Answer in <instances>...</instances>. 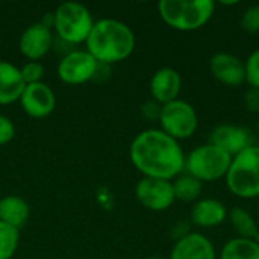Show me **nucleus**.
<instances>
[{"label": "nucleus", "instance_id": "nucleus-1", "mask_svg": "<svg viewBox=\"0 0 259 259\" xmlns=\"http://www.w3.org/2000/svg\"><path fill=\"white\" fill-rule=\"evenodd\" d=\"M129 158L143 178L173 181L185 168L182 147L161 129L140 132L131 143Z\"/></svg>", "mask_w": 259, "mask_h": 259}, {"label": "nucleus", "instance_id": "nucleus-2", "mask_svg": "<svg viewBox=\"0 0 259 259\" xmlns=\"http://www.w3.org/2000/svg\"><path fill=\"white\" fill-rule=\"evenodd\" d=\"M87 52L102 65H111L127 59L135 49V33L123 21L100 18L85 41Z\"/></svg>", "mask_w": 259, "mask_h": 259}, {"label": "nucleus", "instance_id": "nucleus-3", "mask_svg": "<svg viewBox=\"0 0 259 259\" xmlns=\"http://www.w3.org/2000/svg\"><path fill=\"white\" fill-rule=\"evenodd\" d=\"M158 11L164 23L176 30H196L205 26L214 14L211 0H161Z\"/></svg>", "mask_w": 259, "mask_h": 259}, {"label": "nucleus", "instance_id": "nucleus-4", "mask_svg": "<svg viewBox=\"0 0 259 259\" xmlns=\"http://www.w3.org/2000/svg\"><path fill=\"white\" fill-rule=\"evenodd\" d=\"M53 33L56 38L71 44H85L94 26V18L90 9L77 2L61 3L53 11Z\"/></svg>", "mask_w": 259, "mask_h": 259}, {"label": "nucleus", "instance_id": "nucleus-5", "mask_svg": "<svg viewBox=\"0 0 259 259\" xmlns=\"http://www.w3.org/2000/svg\"><path fill=\"white\" fill-rule=\"evenodd\" d=\"M226 184L237 197H259V146H250L232 158Z\"/></svg>", "mask_w": 259, "mask_h": 259}, {"label": "nucleus", "instance_id": "nucleus-6", "mask_svg": "<svg viewBox=\"0 0 259 259\" xmlns=\"http://www.w3.org/2000/svg\"><path fill=\"white\" fill-rule=\"evenodd\" d=\"M231 162V155L208 143L196 147L188 158H185V168L190 176L200 182H209L225 178L229 171Z\"/></svg>", "mask_w": 259, "mask_h": 259}, {"label": "nucleus", "instance_id": "nucleus-7", "mask_svg": "<svg viewBox=\"0 0 259 259\" xmlns=\"http://www.w3.org/2000/svg\"><path fill=\"white\" fill-rule=\"evenodd\" d=\"M158 121L161 124V131L176 141L190 138L199 124L196 109L188 102L181 99L162 105Z\"/></svg>", "mask_w": 259, "mask_h": 259}, {"label": "nucleus", "instance_id": "nucleus-8", "mask_svg": "<svg viewBox=\"0 0 259 259\" xmlns=\"http://www.w3.org/2000/svg\"><path fill=\"white\" fill-rule=\"evenodd\" d=\"M100 64L87 52L76 49L61 58L56 73L67 85H83L97 77Z\"/></svg>", "mask_w": 259, "mask_h": 259}, {"label": "nucleus", "instance_id": "nucleus-9", "mask_svg": "<svg viewBox=\"0 0 259 259\" xmlns=\"http://www.w3.org/2000/svg\"><path fill=\"white\" fill-rule=\"evenodd\" d=\"M135 197L146 209L155 212L168 209L176 200L173 191V182L164 179H155V178L140 179L135 187Z\"/></svg>", "mask_w": 259, "mask_h": 259}, {"label": "nucleus", "instance_id": "nucleus-10", "mask_svg": "<svg viewBox=\"0 0 259 259\" xmlns=\"http://www.w3.org/2000/svg\"><path fill=\"white\" fill-rule=\"evenodd\" d=\"M18 103L30 118H46L56 108V96L47 83L38 82L24 87Z\"/></svg>", "mask_w": 259, "mask_h": 259}, {"label": "nucleus", "instance_id": "nucleus-11", "mask_svg": "<svg viewBox=\"0 0 259 259\" xmlns=\"http://www.w3.org/2000/svg\"><path fill=\"white\" fill-rule=\"evenodd\" d=\"M55 33L52 29L44 24L32 23L27 26L18 39V50L27 61H39L42 59L53 46Z\"/></svg>", "mask_w": 259, "mask_h": 259}, {"label": "nucleus", "instance_id": "nucleus-12", "mask_svg": "<svg viewBox=\"0 0 259 259\" xmlns=\"http://www.w3.org/2000/svg\"><path fill=\"white\" fill-rule=\"evenodd\" d=\"M209 143L234 158L252 146V135L246 127L235 124H220L211 132Z\"/></svg>", "mask_w": 259, "mask_h": 259}, {"label": "nucleus", "instance_id": "nucleus-13", "mask_svg": "<svg viewBox=\"0 0 259 259\" xmlns=\"http://www.w3.org/2000/svg\"><path fill=\"white\" fill-rule=\"evenodd\" d=\"M209 68L212 76L225 85L238 87L246 82V65L244 62L226 52H219L209 59Z\"/></svg>", "mask_w": 259, "mask_h": 259}, {"label": "nucleus", "instance_id": "nucleus-14", "mask_svg": "<svg viewBox=\"0 0 259 259\" xmlns=\"http://www.w3.org/2000/svg\"><path fill=\"white\" fill-rule=\"evenodd\" d=\"M182 88V77L178 70L171 67H162L155 71L150 80V94L159 105H167L178 100Z\"/></svg>", "mask_w": 259, "mask_h": 259}, {"label": "nucleus", "instance_id": "nucleus-15", "mask_svg": "<svg viewBox=\"0 0 259 259\" xmlns=\"http://www.w3.org/2000/svg\"><path fill=\"white\" fill-rule=\"evenodd\" d=\"M170 259H215V249L209 238L202 234L191 232L176 241Z\"/></svg>", "mask_w": 259, "mask_h": 259}, {"label": "nucleus", "instance_id": "nucleus-16", "mask_svg": "<svg viewBox=\"0 0 259 259\" xmlns=\"http://www.w3.org/2000/svg\"><path fill=\"white\" fill-rule=\"evenodd\" d=\"M24 87L26 83L21 77L20 68L8 61H0V106L18 102Z\"/></svg>", "mask_w": 259, "mask_h": 259}, {"label": "nucleus", "instance_id": "nucleus-17", "mask_svg": "<svg viewBox=\"0 0 259 259\" xmlns=\"http://www.w3.org/2000/svg\"><path fill=\"white\" fill-rule=\"evenodd\" d=\"M228 211L220 200L202 199L197 200L191 209V220L200 228H214L225 222Z\"/></svg>", "mask_w": 259, "mask_h": 259}, {"label": "nucleus", "instance_id": "nucleus-18", "mask_svg": "<svg viewBox=\"0 0 259 259\" xmlns=\"http://www.w3.org/2000/svg\"><path fill=\"white\" fill-rule=\"evenodd\" d=\"M30 217V206L29 203L20 196H5L0 199V222L21 229Z\"/></svg>", "mask_w": 259, "mask_h": 259}, {"label": "nucleus", "instance_id": "nucleus-19", "mask_svg": "<svg viewBox=\"0 0 259 259\" xmlns=\"http://www.w3.org/2000/svg\"><path fill=\"white\" fill-rule=\"evenodd\" d=\"M220 259H259V243L246 238H234L225 244Z\"/></svg>", "mask_w": 259, "mask_h": 259}, {"label": "nucleus", "instance_id": "nucleus-20", "mask_svg": "<svg viewBox=\"0 0 259 259\" xmlns=\"http://www.w3.org/2000/svg\"><path fill=\"white\" fill-rule=\"evenodd\" d=\"M229 219H231L234 229L240 235L238 238L258 241V225H256L255 219L247 211H244L241 208H234V209H231Z\"/></svg>", "mask_w": 259, "mask_h": 259}, {"label": "nucleus", "instance_id": "nucleus-21", "mask_svg": "<svg viewBox=\"0 0 259 259\" xmlns=\"http://www.w3.org/2000/svg\"><path fill=\"white\" fill-rule=\"evenodd\" d=\"M173 191H175V199L182 202H193L200 197L202 182L190 175L179 176L173 182Z\"/></svg>", "mask_w": 259, "mask_h": 259}, {"label": "nucleus", "instance_id": "nucleus-22", "mask_svg": "<svg viewBox=\"0 0 259 259\" xmlns=\"http://www.w3.org/2000/svg\"><path fill=\"white\" fill-rule=\"evenodd\" d=\"M20 229L0 222V259H12L18 249Z\"/></svg>", "mask_w": 259, "mask_h": 259}, {"label": "nucleus", "instance_id": "nucleus-23", "mask_svg": "<svg viewBox=\"0 0 259 259\" xmlns=\"http://www.w3.org/2000/svg\"><path fill=\"white\" fill-rule=\"evenodd\" d=\"M20 73L24 83L30 85V83L42 82L46 71H44V65L39 61H27L23 67H20Z\"/></svg>", "mask_w": 259, "mask_h": 259}, {"label": "nucleus", "instance_id": "nucleus-24", "mask_svg": "<svg viewBox=\"0 0 259 259\" xmlns=\"http://www.w3.org/2000/svg\"><path fill=\"white\" fill-rule=\"evenodd\" d=\"M241 27L247 33H258L259 32V5H253L247 8L241 15Z\"/></svg>", "mask_w": 259, "mask_h": 259}, {"label": "nucleus", "instance_id": "nucleus-25", "mask_svg": "<svg viewBox=\"0 0 259 259\" xmlns=\"http://www.w3.org/2000/svg\"><path fill=\"white\" fill-rule=\"evenodd\" d=\"M244 65H246V82H249L252 88L259 90V49L250 53Z\"/></svg>", "mask_w": 259, "mask_h": 259}, {"label": "nucleus", "instance_id": "nucleus-26", "mask_svg": "<svg viewBox=\"0 0 259 259\" xmlns=\"http://www.w3.org/2000/svg\"><path fill=\"white\" fill-rule=\"evenodd\" d=\"M15 137V126L12 120L3 114H0V147L9 144Z\"/></svg>", "mask_w": 259, "mask_h": 259}, {"label": "nucleus", "instance_id": "nucleus-27", "mask_svg": "<svg viewBox=\"0 0 259 259\" xmlns=\"http://www.w3.org/2000/svg\"><path fill=\"white\" fill-rule=\"evenodd\" d=\"M161 109H162V105H159L158 102H155V100L152 99V100L146 102V103L141 106V114H143L147 120H159Z\"/></svg>", "mask_w": 259, "mask_h": 259}, {"label": "nucleus", "instance_id": "nucleus-28", "mask_svg": "<svg viewBox=\"0 0 259 259\" xmlns=\"http://www.w3.org/2000/svg\"><path fill=\"white\" fill-rule=\"evenodd\" d=\"M244 105L250 112H259V90L252 88L244 94Z\"/></svg>", "mask_w": 259, "mask_h": 259}, {"label": "nucleus", "instance_id": "nucleus-29", "mask_svg": "<svg viewBox=\"0 0 259 259\" xmlns=\"http://www.w3.org/2000/svg\"><path fill=\"white\" fill-rule=\"evenodd\" d=\"M146 259H164V258H159V256H150V258H146Z\"/></svg>", "mask_w": 259, "mask_h": 259}, {"label": "nucleus", "instance_id": "nucleus-30", "mask_svg": "<svg viewBox=\"0 0 259 259\" xmlns=\"http://www.w3.org/2000/svg\"><path fill=\"white\" fill-rule=\"evenodd\" d=\"M0 46H2V33H0Z\"/></svg>", "mask_w": 259, "mask_h": 259}, {"label": "nucleus", "instance_id": "nucleus-31", "mask_svg": "<svg viewBox=\"0 0 259 259\" xmlns=\"http://www.w3.org/2000/svg\"><path fill=\"white\" fill-rule=\"evenodd\" d=\"M258 243H259V226H258Z\"/></svg>", "mask_w": 259, "mask_h": 259}]
</instances>
